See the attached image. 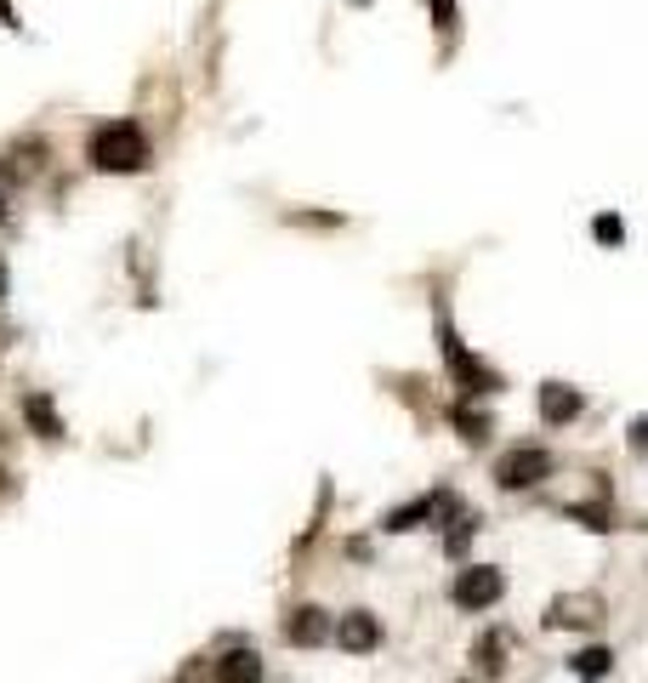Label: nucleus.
Instances as JSON below:
<instances>
[{
    "mask_svg": "<svg viewBox=\"0 0 648 683\" xmlns=\"http://www.w3.org/2000/svg\"><path fill=\"white\" fill-rule=\"evenodd\" d=\"M86 166L103 171V177H142L154 166V137L142 131V120L114 115V120H97L86 137Z\"/></svg>",
    "mask_w": 648,
    "mask_h": 683,
    "instance_id": "nucleus-1",
    "label": "nucleus"
},
{
    "mask_svg": "<svg viewBox=\"0 0 648 683\" xmlns=\"http://www.w3.org/2000/svg\"><path fill=\"white\" fill-rule=\"evenodd\" d=\"M438 348H443V370H450V382L461 387V399H483V394H501V370H489L467 342L456 336L450 314L438 308Z\"/></svg>",
    "mask_w": 648,
    "mask_h": 683,
    "instance_id": "nucleus-2",
    "label": "nucleus"
},
{
    "mask_svg": "<svg viewBox=\"0 0 648 683\" xmlns=\"http://www.w3.org/2000/svg\"><path fill=\"white\" fill-rule=\"evenodd\" d=\"M558 473V456L546 451V445H507L501 456H495V484H501L507 496H518V491H535V484H546Z\"/></svg>",
    "mask_w": 648,
    "mask_h": 683,
    "instance_id": "nucleus-3",
    "label": "nucleus"
},
{
    "mask_svg": "<svg viewBox=\"0 0 648 683\" xmlns=\"http://www.w3.org/2000/svg\"><path fill=\"white\" fill-rule=\"evenodd\" d=\"M501 598H507V570H495V564H461L450 581V604L461 615H483Z\"/></svg>",
    "mask_w": 648,
    "mask_h": 683,
    "instance_id": "nucleus-4",
    "label": "nucleus"
},
{
    "mask_svg": "<svg viewBox=\"0 0 648 683\" xmlns=\"http://www.w3.org/2000/svg\"><path fill=\"white\" fill-rule=\"evenodd\" d=\"M443 513H456V496H450V491H427V496H416V502H405V507H387V513H381V529H387V535H410V529H421V524H438Z\"/></svg>",
    "mask_w": 648,
    "mask_h": 683,
    "instance_id": "nucleus-5",
    "label": "nucleus"
},
{
    "mask_svg": "<svg viewBox=\"0 0 648 683\" xmlns=\"http://www.w3.org/2000/svg\"><path fill=\"white\" fill-rule=\"evenodd\" d=\"M381 644H387V626H381L376 610H347V615H336V650H341V655H376Z\"/></svg>",
    "mask_w": 648,
    "mask_h": 683,
    "instance_id": "nucleus-6",
    "label": "nucleus"
},
{
    "mask_svg": "<svg viewBox=\"0 0 648 683\" xmlns=\"http://www.w3.org/2000/svg\"><path fill=\"white\" fill-rule=\"evenodd\" d=\"M604 615H609L604 593H564V598H552V604H546L540 626H546V632H564V626H597Z\"/></svg>",
    "mask_w": 648,
    "mask_h": 683,
    "instance_id": "nucleus-7",
    "label": "nucleus"
},
{
    "mask_svg": "<svg viewBox=\"0 0 648 683\" xmlns=\"http://www.w3.org/2000/svg\"><path fill=\"white\" fill-rule=\"evenodd\" d=\"M330 639H336L330 610H319V604H296V610L285 615V644H290V650H319V644H330Z\"/></svg>",
    "mask_w": 648,
    "mask_h": 683,
    "instance_id": "nucleus-8",
    "label": "nucleus"
},
{
    "mask_svg": "<svg viewBox=\"0 0 648 683\" xmlns=\"http://www.w3.org/2000/svg\"><path fill=\"white\" fill-rule=\"evenodd\" d=\"M535 410H540V427H569V422H580L586 394H580V387H569V382H540Z\"/></svg>",
    "mask_w": 648,
    "mask_h": 683,
    "instance_id": "nucleus-9",
    "label": "nucleus"
},
{
    "mask_svg": "<svg viewBox=\"0 0 648 683\" xmlns=\"http://www.w3.org/2000/svg\"><path fill=\"white\" fill-rule=\"evenodd\" d=\"M46 137H18V142H7L0 149V182H34L40 171H46Z\"/></svg>",
    "mask_w": 648,
    "mask_h": 683,
    "instance_id": "nucleus-10",
    "label": "nucleus"
},
{
    "mask_svg": "<svg viewBox=\"0 0 648 683\" xmlns=\"http://www.w3.org/2000/svg\"><path fill=\"white\" fill-rule=\"evenodd\" d=\"M211 683H262V655L251 644H233L211 661Z\"/></svg>",
    "mask_w": 648,
    "mask_h": 683,
    "instance_id": "nucleus-11",
    "label": "nucleus"
},
{
    "mask_svg": "<svg viewBox=\"0 0 648 683\" xmlns=\"http://www.w3.org/2000/svg\"><path fill=\"white\" fill-rule=\"evenodd\" d=\"M450 427L461 433V445H472V451H483L489 438H495V416L489 410H478V405H450Z\"/></svg>",
    "mask_w": 648,
    "mask_h": 683,
    "instance_id": "nucleus-12",
    "label": "nucleus"
},
{
    "mask_svg": "<svg viewBox=\"0 0 648 683\" xmlns=\"http://www.w3.org/2000/svg\"><path fill=\"white\" fill-rule=\"evenodd\" d=\"M23 422H29V433L34 438H63V416H58V405H52V394H23Z\"/></svg>",
    "mask_w": 648,
    "mask_h": 683,
    "instance_id": "nucleus-13",
    "label": "nucleus"
},
{
    "mask_svg": "<svg viewBox=\"0 0 648 683\" xmlns=\"http://www.w3.org/2000/svg\"><path fill=\"white\" fill-rule=\"evenodd\" d=\"M569 672H575L580 683H604V677L615 672V650H609V644H586V650L569 655Z\"/></svg>",
    "mask_w": 648,
    "mask_h": 683,
    "instance_id": "nucleus-14",
    "label": "nucleus"
},
{
    "mask_svg": "<svg viewBox=\"0 0 648 683\" xmlns=\"http://www.w3.org/2000/svg\"><path fill=\"white\" fill-rule=\"evenodd\" d=\"M472 666L483 677H501L507 672V639H501V632H483V639H472Z\"/></svg>",
    "mask_w": 648,
    "mask_h": 683,
    "instance_id": "nucleus-15",
    "label": "nucleus"
},
{
    "mask_svg": "<svg viewBox=\"0 0 648 683\" xmlns=\"http://www.w3.org/2000/svg\"><path fill=\"white\" fill-rule=\"evenodd\" d=\"M575 524H586V529H597V535H604V529H615V513H609V502H569L564 507Z\"/></svg>",
    "mask_w": 648,
    "mask_h": 683,
    "instance_id": "nucleus-16",
    "label": "nucleus"
},
{
    "mask_svg": "<svg viewBox=\"0 0 648 683\" xmlns=\"http://www.w3.org/2000/svg\"><path fill=\"white\" fill-rule=\"evenodd\" d=\"M591 239H597L604 251H620V246H626V222H620L615 211H597V217H591Z\"/></svg>",
    "mask_w": 648,
    "mask_h": 683,
    "instance_id": "nucleus-17",
    "label": "nucleus"
},
{
    "mask_svg": "<svg viewBox=\"0 0 648 683\" xmlns=\"http://www.w3.org/2000/svg\"><path fill=\"white\" fill-rule=\"evenodd\" d=\"M472 529H478V513H456V529L443 535V553L461 558V553H467V542H472Z\"/></svg>",
    "mask_w": 648,
    "mask_h": 683,
    "instance_id": "nucleus-18",
    "label": "nucleus"
},
{
    "mask_svg": "<svg viewBox=\"0 0 648 683\" xmlns=\"http://www.w3.org/2000/svg\"><path fill=\"white\" fill-rule=\"evenodd\" d=\"M285 222L290 228H341L347 217L341 211H285Z\"/></svg>",
    "mask_w": 648,
    "mask_h": 683,
    "instance_id": "nucleus-19",
    "label": "nucleus"
},
{
    "mask_svg": "<svg viewBox=\"0 0 648 683\" xmlns=\"http://www.w3.org/2000/svg\"><path fill=\"white\" fill-rule=\"evenodd\" d=\"M427 7H432V29H443V34L461 29V7H456V0H427Z\"/></svg>",
    "mask_w": 648,
    "mask_h": 683,
    "instance_id": "nucleus-20",
    "label": "nucleus"
},
{
    "mask_svg": "<svg viewBox=\"0 0 648 683\" xmlns=\"http://www.w3.org/2000/svg\"><path fill=\"white\" fill-rule=\"evenodd\" d=\"M631 451H648V416L631 422Z\"/></svg>",
    "mask_w": 648,
    "mask_h": 683,
    "instance_id": "nucleus-21",
    "label": "nucleus"
},
{
    "mask_svg": "<svg viewBox=\"0 0 648 683\" xmlns=\"http://www.w3.org/2000/svg\"><path fill=\"white\" fill-rule=\"evenodd\" d=\"M0 23H7V29H18V12H12V0H0Z\"/></svg>",
    "mask_w": 648,
    "mask_h": 683,
    "instance_id": "nucleus-22",
    "label": "nucleus"
},
{
    "mask_svg": "<svg viewBox=\"0 0 648 683\" xmlns=\"http://www.w3.org/2000/svg\"><path fill=\"white\" fill-rule=\"evenodd\" d=\"M7 491H12V473H7V467H0V496H7Z\"/></svg>",
    "mask_w": 648,
    "mask_h": 683,
    "instance_id": "nucleus-23",
    "label": "nucleus"
},
{
    "mask_svg": "<svg viewBox=\"0 0 648 683\" xmlns=\"http://www.w3.org/2000/svg\"><path fill=\"white\" fill-rule=\"evenodd\" d=\"M0 303H7V263H0Z\"/></svg>",
    "mask_w": 648,
    "mask_h": 683,
    "instance_id": "nucleus-24",
    "label": "nucleus"
},
{
    "mask_svg": "<svg viewBox=\"0 0 648 683\" xmlns=\"http://www.w3.org/2000/svg\"><path fill=\"white\" fill-rule=\"evenodd\" d=\"M0 222H7V194H0Z\"/></svg>",
    "mask_w": 648,
    "mask_h": 683,
    "instance_id": "nucleus-25",
    "label": "nucleus"
},
{
    "mask_svg": "<svg viewBox=\"0 0 648 683\" xmlns=\"http://www.w3.org/2000/svg\"><path fill=\"white\" fill-rule=\"evenodd\" d=\"M456 683H472V677H456Z\"/></svg>",
    "mask_w": 648,
    "mask_h": 683,
    "instance_id": "nucleus-26",
    "label": "nucleus"
},
{
    "mask_svg": "<svg viewBox=\"0 0 648 683\" xmlns=\"http://www.w3.org/2000/svg\"><path fill=\"white\" fill-rule=\"evenodd\" d=\"M177 683H188V677H177Z\"/></svg>",
    "mask_w": 648,
    "mask_h": 683,
    "instance_id": "nucleus-27",
    "label": "nucleus"
}]
</instances>
